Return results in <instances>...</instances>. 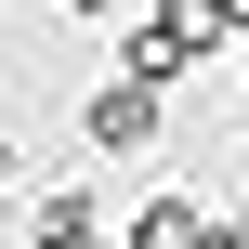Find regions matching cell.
<instances>
[{
    "label": "cell",
    "mask_w": 249,
    "mask_h": 249,
    "mask_svg": "<svg viewBox=\"0 0 249 249\" xmlns=\"http://www.w3.org/2000/svg\"><path fill=\"white\" fill-rule=\"evenodd\" d=\"M79 131H92L105 158H131V144H158V92H144V79H105V92L79 105Z\"/></svg>",
    "instance_id": "1"
},
{
    "label": "cell",
    "mask_w": 249,
    "mask_h": 249,
    "mask_svg": "<svg viewBox=\"0 0 249 249\" xmlns=\"http://www.w3.org/2000/svg\"><path fill=\"white\" fill-rule=\"evenodd\" d=\"M118 249H210V210H197V197H144Z\"/></svg>",
    "instance_id": "2"
},
{
    "label": "cell",
    "mask_w": 249,
    "mask_h": 249,
    "mask_svg": "<svg viewBox=\"0 0 249 249\" xmlns=\"http://www.w3.org/2000/svg\"><path fill=\"white\" fill-rule=\"evenodd\" d=\"M26 249H105L92 236V197H79V184H53V197H39V236Z\"/></svg>",
    "instance_id": "3"
},
{
    "label": "cell",
    "mask_w": 249,
    "mask_h": 249,
    "mask_svg": "<svg viewBox=\"0 0 249 249\" xmlns=\"http://www.w3.org/2000/svg\"><path fill=\"white\" fill-rule=\"evenodd\" d=\"M13 184H26V144H13V131H0V197H13Z\"/></svg>",
    "instance_id": "4"
},
{
    "label": "cell",
    "mask_w": 249,
    "mask_h": 249,
    "mask_svg": "<svg viewBox=\"0 0 249 249\" xmlns=\"http://www.w3.org/2000/svg\"><path fill=\"white\" fill-rule=\"evenodd\" d=\"M66 13H105V0H66Z\"/></svg>",
    "instance_id": "5"
}]
</instances>
